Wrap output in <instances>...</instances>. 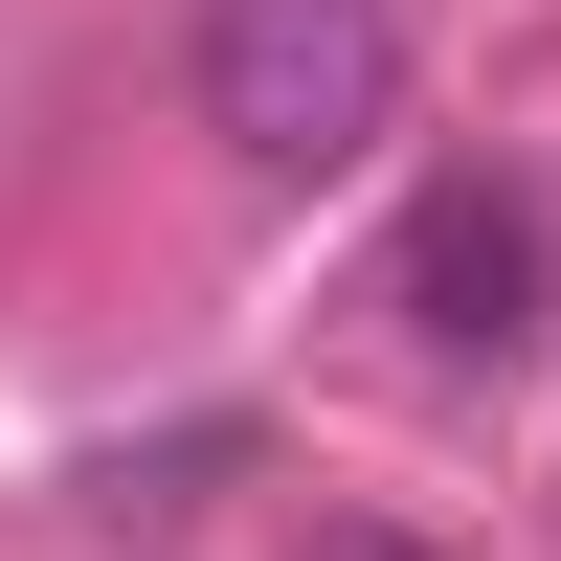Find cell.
Here are the masks:
<instances>
[{
    "label": "cell",
    "mask_w": 561,
    "mask_h": 561,
    "mask_svg": "<svg viewBox=\"0 0 561 561\" xmlns=\"http://www.w3.org/2000/svg\"><path fill=\"white\" fill-rule=\"evenodd\" d=\"M180 90H203V135L248 180H359L404 135V90H427V23L404 0H203Z\"/></svg>",
    "instance_id": "1"
},
{
    "label": "cell",
    "mask_w": 561,
    "mask_h": 561,
    "mask_svg": "<svg viewBox=\"0 0 561 561\" xmlns=\"http://www.w3.org/2000/svg\"><path fill=\"white\" fill-rule=\"evenodd\" d=\"M539 293H561V248H539L517 180H427V225H404V270H382L404 337H427L449 382H517V359H539Z\"/></svg>",
    "instance_id": "2"
},
{
    "label": "cell",
    "mask_w": 561,
    "mask_h": 561,
    "mask_svg": "<svg viewBox=\"0 0 561 561\" xmlns=\"http://www.w3.org/2000/svg\"><path fill=\"white\" fill-rule=\"evenodd\" d=\"M314 561H427V539H382V517H337V539H314Z\"/></svg>",
    "instance_id": "3"
}]
</instances>
